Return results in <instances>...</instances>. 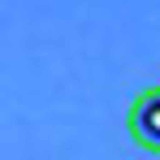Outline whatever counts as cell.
<instances>
[{"label": "cell", "mask_w": 160, "mask_h": 160, "mask_svg": "<svg viewBox=\"0 0 160 160\" xmlns=\"http://www.w3.org/2000/svg\"><path fill=\"white\" fill-rule=\"evenodd\" d=\"M126 130L143 152L160 156V87H147V91L134 95L130 112H126Z\"/></svg>", "instance_id": "cell-1"}]
</instances>
